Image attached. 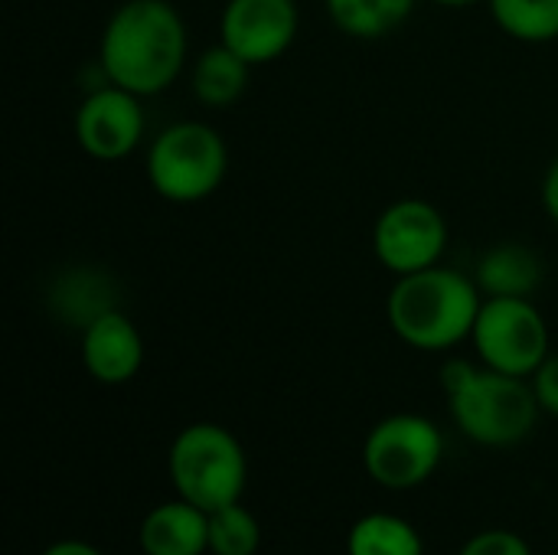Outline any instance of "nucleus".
I'll use <instances>...</instances> for the list:
<instances>
[{
	"instance_id": "aec40b11",
	"label": "nucleus",
	"mask_w": 558,
	"mask_h": 555,
	"mask_svg": "<svg viewBox=\"0 0 558 555\" xmlns=\"http://www.w3.org/2000/svg\"><path fill=\"white\" fill-rule=\"evenodd\" d=\"M530 383H533L539 409L558 419V353H549L543 360V366L530 376Z\"/></svg>"
},
{
	"instance_id": "9d476101",
	"label": "nucleus",
	"mask_w": 558,
	"mask_h": 555,
	"mask_svg": "<svg viewBox=\"0 0 558 555\" xmlns=\"http://www.w3.org/2000/svg\"><path fill=\"white\" fill-rule=\"evenodd\" d=\"M301 29L298 0H226L219 13V43L252 69L288 56Z\"/></svg>"
},
{
	"instance_id": "412c9836",
	"label": "nucleus",
	"mask_w": 558,
	"mask_h": 555,
	"mask_svg": "<svg viewBox=\"0 0 558 555\" xmlns=\"http://www.w3.org/2000/svg\"><path fill=\"white\" fill-rule=\"evenodd\" d=\"M543 209L558 226V157L549 164V170L543 177Z\"/></svg>"
},
{
	"instance_id": "7ed1b4c3",
	"label": "nucleus",
	"mask_w": 558,
	"mask_h": 555,
	"mask_svg": "<svg viewBox=\"0 0 558 555\" xmlns=\"http://www.w3.org/2000/svg\"><path fill=\"white\" fill-rule=\"evenodd\" d=\"M441 389L461 435L484 448L526 442L543 415L530 379L497 373L484 363L448 360L441 366Z\"/></svg>"
},
{
	"instance_id": "6ab92c4d",
	"label": "nucleus",
	"mask_w": 558,
	"mask_h": 555,
	"mask_svg": "<svg viewBox=\"0 0 558 555\" xmlns=\"http://www.w3.org/2000/svg\"><path fill=\"white\" fill-rule=\"evenodd\" d=\"M458 555H533V550L513 530H484V533L471 536Z\"/></svg>"
},
{
	"instance_id": "dca6fc26",
	"label": "nucleus",
	"mask_w": 558,
	"mask_h": 555,
	"mask_svg": "<svg viewBox=\"0 0 558 555\" xmlns=\"http://www.w3.org/2000/svg\"><path fill=\"white\" fill-rule=\"evenodd\" d=\"M347 555H425L418 530L392 514H366L347 536Z\"/></svg>"
},
{
	"instance_id": "4be33fe9",
	"label": "nucleus",
	"mask_w": 558,
	"mask_h": 555,
	"mask_svg": "<svg viewBox=\"0 0 558 555\" xmlns=\"http://www.w3.org/2000/svg\"><path fill=\"white\" fill-rule=\"evenodd\" d=\"M43 555H105L98 546L85 543V540H59L52 546H46Z\"/></svg>"
},
{
	"instance_id": "20e7f679",
	"label": "nucleus",
	"mask_w": 558,
	"mask_h": 555,
	"mask_svg": "<svg viewBox=\"0 0 558 555\" xmlns=\"http://www.w3.org/2000/svg\"><path fill=\"white\" fill-rule=\"evenodd\" d=\"M177 497L213 514L242 500L248 484V458L242 442L216 422H193L177 432L167 455Z\"/></svg>"
},
{
	"instance_id": "423d86ee",
	"label": "nucleus",
	"mask_w": 558,
	"mask_h": 555,
	"mask_svg": "<svg viewBox=\"0 0 558 555\" xmlns=\"http://www.w3.org/2000/svg\"><path fill=\"white\" fill-rule=\"evenodd\" d=\"M445 435L418 412H396L376 422L363 442V468L386 491H415L441 468Z\"/></svg>"
},
{
	"instance_id": "f03ea898",
	"label": "nucleus",
	"mask_w": 558,
	"mask_h": 555,
	"mask_svg": "<svg viewBox=\"0 0 558 555\" xmlns=\"http://www.w3.org/2000/svg\"><path fill=\"white\" fill-rule=\"evenodd\" d=\"M484 291L458 268H425L396 278L386 298L392 334L418 353H448L471 340Z\"/></svg>"
},
{
	"instance_id": "a211bd4d",
	"label": "nucleus",
	"mask_w": 558,
	"mask_h": 555,
	"mask_svg": "<svg viewBox=\"0 0 558 555\" xmlns=\"http://www.w3.org/2000/svg\"><path fill=\"white\" fill-rule=\"evenodd\" d=\"M258 550H262V523L242 500L209 514V553L255 555Z\"/></svg>"
},
{
	"instance_id": "f8f14e48",
	"label": "nucleus",
	"mask_w": 558,
	"mask_h": 555,
	"mask_svg": "<svg viewBox=\"0 0 558 555\" xmlns=\"http://www.w3.org/2000/svg\"><path fill=\"white\" fill-rule=\"evenodd\" d=\"M137 543L144 555H206L209 553V514L177 497L154 507L141 520Z\"/></svg>"
},
{
	"instance_id": "ddd939ff",
	"label": "nucleus",
	"mask_w": 558,
	"mask_h": 555,
	"mask_svg": "<svg viewBox=\"0 0 558 555\" xmlns=\"http://www.w3.org/2000/svg\"><path fill=\"white\" fill-rule=\"evenodd\" d=\"M546 278L539 252L526 242H500L477 258L474 281L484 298H533Z\"/></svg>"
},
{
	"instance_id": "5701e85b",
	"label": "nucleus",
	"mask_w": 558,
	"mask_h": 555,
	"mask_svg": "<svg viewBox=\"0 0 558 555\" xmlns=\"http://www.w3.org/2000/svg\"><path fill=\"white\" fill-rule=\"evenodd\" d=\"M432 3H441V7H454V10H461V7H471V3H481V0H432Z\"/></svg>"
},
{
	"instance_id": "2eb2a0df",
	"label": "nucleus",
	"mask_w": 558,
	"mask_h": 555,
	"mask_svg": "<svg viewBox=\"0 0 558 555\" xmlns=\"http://www.w3.org/2000/svg\"><path fill=\"white\" fill-rule=\"evenodd\" d=\"M418 0H324L330 23L353 39H383L396 33Z\"/></svg>"
},
{
	"instance_id": "4468645a",
	"label": "nucleus",
	"mask_w": 558,
	"mask_h": 555,
	"mask_svg": "<svg viewBox=\"0 0 558 555\" xmlns=\"http://www.w3.org/2000/svg\"><path fill=\"white\" fill-rule=\"evenodd\" d=\"M248 75H252V65L242 56H235L229 46L216 43L196 56L190 69V88L196 101L206 108H232L245 95Z\"/></svg>"
},
{
	"instance_id": "9b49d317",
	"label": "nucleus",
	"mask_w": 558,
	"mask_h": 555,
	"mask_svg": "<svg viewBox=\"0 0 558 555\" xmlns=\"http://www.w3.org/2000/svg\"><path fill=\"white\" fill-rule=\"evenodd\" d=\"M78 353L85 373L95 383L124 386L144 366V337L124 311L111 307L82 327Z\"/></svg>"
},
{
	"instance_id": "f257e3e1",
	"label": "nucleus",
	"mask_w": 558,
	"mask_h": 555,
	"mask_svg": "<svg viewBox=\"0 0 558 555\" xmlns=\"http://www.w3.org/2000/svg\"><path fill=\"white\" fill-rule=\"evenodd\" d=\"M190 36L170 0H124L98 39V65L108 82L147 98L167 92L186 65Z\"/></svg>"
},
{
	"instance_id": "6e6552de",
	"label": "nucleus",
	"mask_w": 558,
	"mask_h": 555,
	"mask_svg": "<svg viewBox=\"0 0 558 555\" xmlns=\"http://www.w3.org/2000/svg\"><path fill=\"white\" fill-rule=\"evenodd\" d=\"M448 239L451 232L445 213L428 200L409 196L379 213L373 226V255L389 275L402 278L441 265Z\"/></svg>"
},
{
	"instance_id": "f3484780",
	"label": "nucleus",
	"mask_w": 558,
	"mask_h": 555,
	"mask_svg": "<svg viewBox=\"0 0 558 555\" xmlns=\"http://www.w3.org/2000/svg\"><path fill=\"white\" fill-rule=\"evenodd\" d=\"M494 23L520 43L558 39V0H487Z\"/></svg>"
},
{
	"instance_id": "1a4fd4ad",
	"label": "nucleus",
	"mask_w": 558,
	"mask_h": 555,
	"mask_svg": "<svg viewBox=\"0 0 558 555\" xmlns=\"http://www.w3.org/2000/svg\"><path fill=\"white\" fill-rule=\"evenodd\" d=\"M72 131H75L82 154H88L92 160L114 164V160L131 157L141 147L144 131H147L141 95L114 82L92 88L75 108Z\"/></svg>"
},
{
	"instance_id": "39448f33",
	"label": "nucleus",
	"mask_w": 558,
	"mask_h": 555,
	"mask_svg": "<svg viewBox=\"0 0 558 555\" xmlns=\"http://www.w3.org/2000/svg\"><path fill=\"white\" fill-rule=\"evenodd\" d=\"M144 173L167 203H203L229 173V147L206 121H173L147 147Z\"/></svg>"
},
{
	"instance_id": "0eeeda50",
	"label": "nucleus",
	"mask_w": 558,
	"mask_h": 555,
	"mask_svg": "<svg viewBox=\"0 0 558 555\" xmlns=\"http://www.w3.org/2000/svg\"><path fill=\"white\" fill-rule=\"evenodd\" d=\"M471 343L484 366L530 379L549 357V324L533 298H484Z\"/></svg>"
}]
</instances>
